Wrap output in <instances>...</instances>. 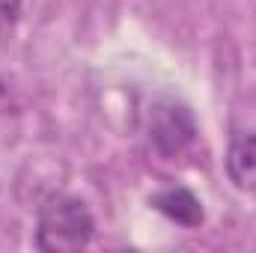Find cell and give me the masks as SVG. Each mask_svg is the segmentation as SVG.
I'll return each mask as SVG.
<instances>
[{
  "label": "cell",
  "instance_id": "obj_1",
  "mask_svg": "<svg viewBox=\"0 0 256 253\" xmlns=\"http://www.w3.org/2000/svg\"><path fill=\"white\" fill-rule=\"evenodd\" d=\"M96 220L84 200L57 194L39 208L36 248L45 253H74L92 242Z\"/></svg>",
  "mask_w": 256,
  "mask_h": 253
},
{
  "label": "cell",
  "instance_id": "obj_2",
  "mask_svg": "<svg viewBox=\"0 0 256 253\" xmlns=\"http://www.w3.org/2000/svg\"><path fill=\"white\" fill-rule=\"evenodd\" d=\"M146 131H149V143L164 158H176V155L188 152L191 143L196 140L194 114L185 104L173 102V98H161V102H155L149 108Z\"/></svg>",
  "mask_w": 256,
  "mask_h": 253
},
{
  "label": "cell",
  "instance_id": "obj_3",
  "mask_svg": "<svg viewBox=\"0 0 256 253\" xmlns=\"http://www.w3.org/2000/svg\"><path fill=\"white\" fill-rule=\"evenodd\" d=\"M149 206L155 212H161L164 218H170L173 224L179 226H188V230H196L202 226L206 220V212H202V202L200 196L188 188H164L158 194L149 196Z\"/></svg>",
  "mask_w": 256,
  "mask_h": 253
},
{
  "label": "cell",
  "instance_id": "obj_4",
  "mask_svg": "<svg viewBox=\"0 0 256 253\" xmlns=\"http://www.w3.org/2000/svg\"><path fill=\"white\" fill-rule=\"evenodd\" d=\"M226 176L242 194H256V134H242L230 143Z\"/></svg>",
  "mask_w": 256,
  "mask_h": 253
},
{
  "label": "cell",
  "instance_id": "obj_5",
  "mask_svg": "<svg viewBox=\"0 0 256 253\" xmlns=\"http://www.w3.org/2000/svg\"><path fill=\"white\" fill-rule=\"evenodd\" d=\"M21 18V0H0V36H9L18 27Z\"/></svg>",
  "mask_w": 256,
  "mask_h": 253
},
{
  "label": "cell",
  "instance_id": "obj_6",
  "mask_svg": "<svg viewBox=\"0 0 256 253\" xmlns=\"http://www.w3.org/2000/svg\"><path fill=\"white\" fill-rule=\"evenodd\" d=\"M15 110V102H12V92H9V86H6V80L0 78V122L9 116Z\"/></svg>",
  "mask_w": 256,
  "mask_h": 253
}]
</instances>
